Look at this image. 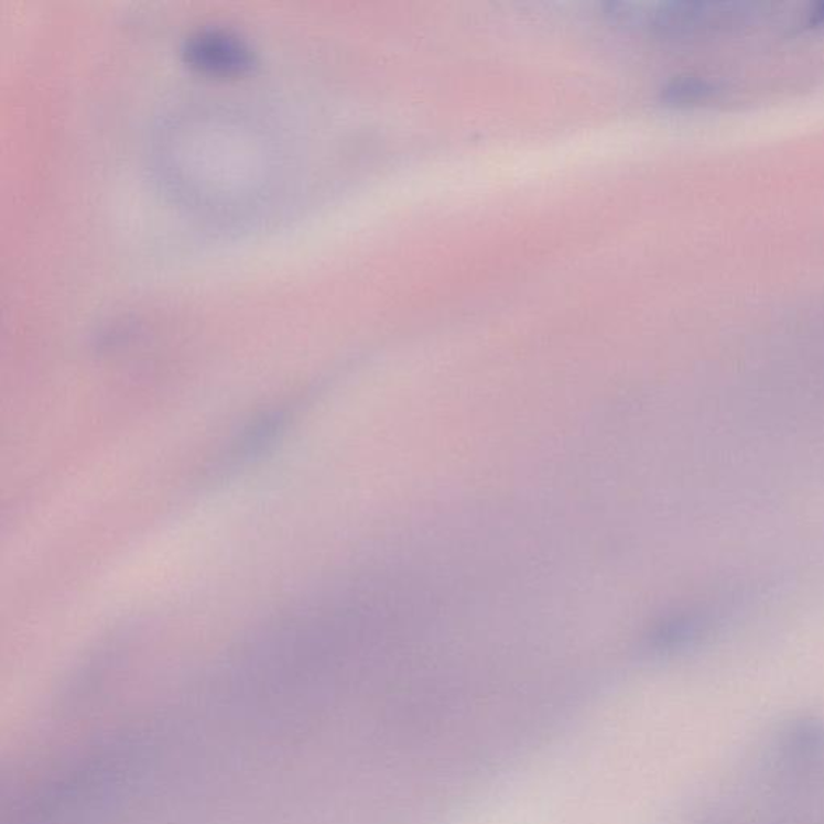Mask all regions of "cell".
I'll return each instance as SVG.
<instances>
[{
  "instance_id": "cell-1",
  "label": "cell",
  "mask_w": 824,
  "mask_h": 824,
  "mask_svg": "<svg viewBox=\"0 0 824 824\" xmlns=\"http://www.w3.org/2000/svg\"><path fill=\"white\" fill-rule=\"evenodd\" d=\"M186 61L195 68L216 75H234L253 65V51L239 34L226 28L195 31L184 44Z\"/></svg>"
},
{
  "instance_id": "cell-2",
  "label": "cell",
  "mask_w": 824,
  "mask_h": 824,
  "mask_svg": "<svg viewBox=\"0 0 824 824\" xmlns=\"http://www.w3.org/2000/svg\"><path fill=\"white\" fill-rule=\"evenodd\" d=\"M728 7L718 3H672L652 13L651 26L665 36H686L739 15L728 10Z\"/></svg>"
},
{
  "instance_id": "cell-3",
  "label": "cell",
  "mask_w": 824,
  "mask_h": 824,
  "mask_svg": "<svg viewBox=\"0 0 824 824\" xmlns=\"http://www.w3.org/2000/svg\"><path fill=\"white\" fill-rule=\"evenodd\" d=\"M715 93V87L711 83L701 78H679L665 87V99L676 105H687L701 102L708 99Z\"/></svg>"
},
{
  "instance_id": "cell-4",
  "label": "cell",
  "mask_w": 824,
  "mask_h": 824,
  "mask_svg": "<svg viewBox=\"0 0 824 824\" xmlns=\"http://www.w3.org/2000/svg\"><path fill=\"white\" fill-rule=\"evenodd\" d=\"M810 19H812L813 23H824V2L818 3V6L813 9V12L810 13Z\"/></svg>"
}]
</instances>
